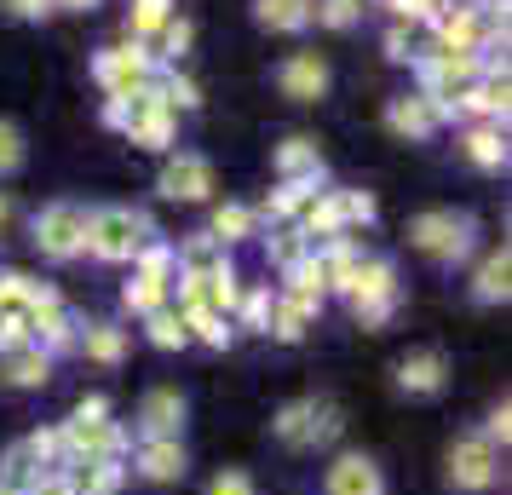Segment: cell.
<instances>
[{
	"mask_svg": "<svg viewBox=\"0 0 512 495\" xmlns=\"http://www.w3.org/2000/svg\"><path fill=\"white\" fill-rule=\"evenodd\" d=\"M58 438H64V467L70 461H121L127 455V432L110 421V403L104 398L81 403L70 421L58 426Z\"/></svg>",
	"mask_w": 512,
	"mask_h": 495,
	"instance_id": "obj_1",
	"label": "cell"
},
{
	"mask_svg": "<svg viewBox=\"0 0 512 495\" xmlns=\"http://www.w3.org/2000/svg\"><path fill=\"white\" fill-rule=\"evenodd\" d=\"M409 242L432 265H455L472 254V213H455V208H426L409 219Z\"/></svg>",
	"mask_w": 512,
	"mask_h": 495,
	"instance_id": "obj_2",
	"label": "cell"
},
{
	"mask_svg": "<svg viewBox=\"0 0 512 495\" xmlns=\"http://www.w3.org/2000/svg\"><path fill=\"white\" fill-rule=\"evenodd\" d=\"M340 409L323 398H294L277 409V421H271V432H277L282 449H317V444H334L340 438Z\"/></svg>",
	"mask_w": 512,
	"mask_h": 495,
	"instance_id": "obj_3",
	"label": "cell"
},
{
	"mask_svg": "<svg viewBox=\"0 0 512 495\" xmlns=\"http://www.w3.org/2000/svg\"><path fill=\"white\" fill-rule=\"evenodd\" d=\"M144 242H150V219L139 208H98L87 213V254L98 260H133Z\"/></svg>",
	"mask_w": 512,
	"mask_h": 495,
	"instance_id": "obj_4",
	"label": "cell"
},
{
	"mask_svg": "<svg viewBox=\"0 0 512 495\" xmlns=\"http://www.w3.org/2000/svg\"><path fill=\"white\" fill-rule=\"evenodd\" d=\"M156 52L144 47V41H127V47H104L93 58V75H98V87L110 98H133L139 87H150L156 81Z\"/></svg>",
	"mask_w": 512,
	"mask_h": 495,
	"instance_id": "obj_5",
	"label": "cell"
},
{
	"mask_svg": "<svg viewBox=\"0 0 512 495\" xmlns=\"http://www.w3.org/2000/svg\"><path fill=\"white\" fill-rule=\"evenodd\" d=\"M346 300H351V317L363 323V329H380L397 306V271L392 260H363L357 265V277L346 283Z\"/></svg>",
	"mask_w": 512,
	"mask_h": 495,
	"instance_id": "obj_6",
	"label": "cell"
},
{
	"mask_svg": "<svg viewBox=\"0 0 512 495\" xmlns=\"http://www.w3.org/2000/svg\"><path fill=\"white\" fill-rule=\"evenodd\" d=\"M127 144H139V150H173V133H179V116L167 110L162 87L150 81V87H139V93L127 98Z\"/></svg>",
	"mask_w": 512,
	"mask_h": 495,
	"instance_id": "obj_7",
	"label": "cell"
},
{
	"mask_svg": "<svg viewBox=\"0 0 512 495\" xmlns=\"http://www.w3.org/2000/svg\"><path fill=\"white\" fill-rule=\"evenodd\" d=\"M35 248L47 254V260H75V254H87V208L81 202H52V208L35 213Z\"/></svg>",
	"mask_w": 512,
	"mask_h": 495,
	"instance_id": "obj_8",
	"label": "cell"
},
{
	"mask_svg": "<svg viewBox=\"0 0 512 495\" xmlns=\"http://www.w3.org/2000/svg\"><path fill=\"white\" fill-rule=\"evenodd\" d=\"M432 29H438V52H478L489 41H507L484 18V6H466V0H443V12L432 18Z\"/></svg>",
	"mask_w": 512,
	"mask_h": 495,
	"instance_id": "obj_9",
	"label": "cell"
},
{
	"mask_svg": "<svg viewBox=\"0 0 512 495\" xmlns=\"http://www.w3.org/2000/svg\"><path fill=\"white\" fill-rule=\"evenodd\" d=\"M495 478H501V449L489 444L484 432H466V438L449 444V484H455V490L478 495V490H489Z\"/></svg>",
	"mask_w": 512,
	"mask_h": 495,
	"instance_id": "obj_10",
	"label": "cell"
},
{
	"mask_svg": "<svg viewBox=\"0 0 512 495\" xmlns=\"http://www.w3.org/2000/svg\"><path fill=\"white\" fill-rule=\"evenodd\" d=\"M443 121H455V98H420V93H403L386 104V127L397 139H432Z\"/></svg>",
	"mask_w": 512,
	"mask_h": 495,
	"instance_id": "obj_11",
	"label": "cell"
},
{
	"mask_svg": "<svg viewBox=\"0 0 512 495\" xmlns=\"http://www.w3.org/2000/svg\"><path fill=\"white\" fill-rule=\"evenodd\" d=\"M24 329H29V346H41V352H75L81 346V323H75L64 300H47V306H29L24 311Z\"/></svg>",
	"mask_w": 512,
	"mask_h": 495,
	"instance_id": "obj_12",
	"label": "cell"
},
{
	"mask_svg": "<svg viewBox=\"0 0 512 495\" xmlns=\"http://www.w3.org/2000/svg\"><path fill=\"white\" fill-rule=\"evenodd\" d=\"M167 202H208L213 190V162L208 156H196V150H179V156H167L162 167V185H156Z\"/></svg>",
	"mask_w": 512,
	"mask_h": 495,
	"instance_id": "obj_13",
	"label": "cell"
},
{
	"mask_svg": "<svg viewBox=\"0 0 512 495\" xmlns=\"http://www.w3.org/2000/svg\"><path fill=\"white\" fill-rule=\"evenodd\" d=\"M179 432H185V392L150 386L139 403V438H179Z\"/></svg>",
	"mask_w": 512,
	"mask_h": 495,
	"instance_id": "obj_14",
	"label": "cell"
},
{
	"mask_svg": "<svg viewBox=\"0 0 512 495\" xmlns=\"http://www.w3.org/2000/svg\"><path fill=\"white\" fill-rule=\"evenodd\" d=\"M328 81H334V75H328L323 52H294V58L277 70V87L294 98V104H317V98L328 93Z\"/></svg>",
	"mask_w": 512,
	"mask_h": 495,
	"instance_id": "obj_15",
	"label": "cell"
},
{
	"mask_svg": "<svg viewBox=\"0 0 512 495\" xmlns=\"http://www.w3.org/2000/svg\"><path fill=\"white\" fill-rule=\"evenodd\" d=\"M139 478H150V484H173V478H185L190 455L179 438H139Z\"/></svg>",
	"mask_w": 512,
	"mask_h": 495,
	"instance_id": "obj_16",
	"label": "cell"
},
{
	"mask_svg": "<svg viewBox=\"0 0 512 495\" xmlns=\"http://www.w3.org/2000/svg\"><path fill=\"white\" fill-rule=\"evenodd\" d=\"M380 467H374L369 455H340L323 478V495H380Z\"/></svg>",
	"mask_w": 512,
	"mask_h": 495,
	"instance_id": "obj_17",
	"label": "cell"
},
{
	"mask_svg": "<svg viewBox=\"0 0 512 495\" xmlns=\"http://www.w3.org/2000/svg\"><path fill=\"white\" fill-rule=\"evenodd\" d=\"M443 380H449V363H443V352H409L403 363H397V386H403L409 398H438Z\"/></svg>",
	"mask_w": 512,
	"mask_h": 495,
	"instance_id": "obj_18",
	"label": "cell"
},
{
	"mask_svg": "<svg viewBox=\"0 0 512 495\" xmlns=\"http://www.w3.org/2000/svg\"><path fill=\"white\" fill-rule=\"evenodd\" d=\"M461 150H466V162H472V167L501 173V167H507V127L478 121V127H466V133H461Z\"/></svg>",
	"mask_w": 512,
	"mask_h": 495,
	"instance_id": "obj_19",
	"label": "cell"
},
{
	"mask_svg": "<svg viewBox=\"0 0 512 495\" xmlns=\"http://www.w3.org/2000/svg\"><path fill=\"white\" fill-rule=\"evenodd\" d=\"M277 179L294 185H323V150L311 139H282L277 144Z\"/></svg>",
	"mask_w": 512,
	"mask_h": 495,
	"instance_id": "obj_20",
	"label": "cell"
},
{
	"mask_svg": "<svg viewBox=\"0 0 512 495\" xmlns=\"http://www.w3.org/2000/svg\"><path fill=\"white\" fill-rule=\"evenodd\" d=\"M507 294H512V254L495 248V254L478 265V277H472V300H478V306H507Z\"/></svg>",
	"mask_w": 512,
	"mask_h": 495,
	"instance_id": "obj_21",
	"label": "cell"
},
{
	"mask_svg": "<svg viewBox=\"0 0 512 495\" xmlns=\"http://www.w3.org/2000/svg\"><path fill=\"white\" fill-rule=\"evenodd\" d=\"M70 490L75 495H116L127 484V467L121 461H70Z\"/></svg>",
	"mask_w": 512,
	"mask_h": 495,
	"instance_id": "obj_22",
	"label": "cell"
},
{
	"mask_svg": "<svg viewBox=\"0 0 512 495\" xmlns=\"http://www.w3.org/2000/svg\"><path fill=\"white\" fill-rule=\"evenodd\" d=\"M0 380H6V386H47L52 380V357L41 352V346H18V352H6L0 357Z\"/></svg>",
	"mask_w": 512,
	"mask_h": 495,
	"instance_id": "obj_23",
	"label": "cell"
},
{
	"mask_svg": "<svg viewBox=\"0 0 512 495\" xmlns=\"http://www.w3.org/2000/svg\"><path fill=\"white\" fill-rule=\"evenodd\" d=\"M311 323H317V306H305V300H294V294H277V300H271V323H265V334H277L282 346H294V340H305Z\"/></svg>",
	"mask_w": 512,
	"mask_h": 495,
	"instance_id": "obj_24",
	"label": "cell"
},
{
	"mask_svg": "<svg viewBox=\"0 0 512 495\" xmlns=\"http://www.w3.org/2000/svg\"><path fill=\"white\" fill-rule=\"evenodd\" d=\"M288 288L282 294H294V300H305V306H317L323 311V300H328V277H323V265H317V254H305V260H294L288 271Z\"/></svg>",
	"mask_w": 512,
	"mask_h": 495,
	"instance_id": "obj_25",
	"label": "cell"
},
{
	"mask_svg": "<svg viewBox=\"0 0 512 495\" xmlns=\"http://www.w3.org/2000/svg\"><path fill=\"white\" fill-rule=\"evenodd\" d=\"M75 352H87L93 363L116 369L121 357H127V329H116V323H93V329L81 334V346H75Z\"/></svg>",
	"mask_w": 512,
	"mask_h": 495,
	"instance_id": "obj_26",
	"label": "cell"
},
{
	"mask_svg": "<svg viewBox=\"0 0 512 495\" xmlns=\"http://www.w3.org/2000/svg\"><path fill=\"white\" fill-rule=\"evenodd\" d=\"M173 254H179V271H196V277H202V271H219V265H231V260H225V242H219V236H208V231L185 236Z\"/></svg>",
	"mask_w": 512,
	"mask_h": 495,
	"instance_id": "obj_27",
	"label": "cell"
},
{
	"mask_svg": "<svg viewBox=\"0 0 512 495\" xmlns=\"http://www.w3.org/2000/svg\"><path fill=\"white\" fill-rule=\"evenodd\" d=\"M254 18L265 29H282V35H294V29L311 24V0H254Z\"/></svg>",
	"mask_w": 512,
	"mask_h": 495,
	"instance_id": "obj_28",
	"label": "cell"
},
{
	"mask_svg": "<svg viewBox=\"0 0 512 495\" xmlns=\"http://www.w3.org/2000/svg\"><path fill=\"white\" fill-rule=\"evenodd\" d=\"M133 271H139V277H150V283L173 288V277H179V254H173V242H156V236H150L139 254H133Z\"/></svg>",
	"mask_w": 512,
	"mask_h": 495,
	"instance_id": "obj_29",
	"label": "cell"
},
{
	"mask_svg": "<svg viewBox=\"0 0 512 495\" xmlns=\"http://www.w3.org/2000/svg\"><path fill=\"white\" fill-rule=\"evenodd\" d=\"M41 472H52V467H41V455H35V449H29V438H24L18 449H6V461H0V484H6V490H18V495H24L29 484L41 478Z\"/></svg>",
	"mask_w": 512,
	"mask_h": 495,
	"instance_id": "obj_30",
	"label": "cell"
},
{
	"mask_svg": "<svg viewBox=\"0 0 512 495\" xmlns=\"http://www.w3.org/2000/svg\"><path fill=\"white\" fill-rule=\"evenodd\" d=\"M144 334H150V346H156V352H185V346H190L185 317H179L173 306L150 311V317H144Z\"/></svg>",
	"mask_w": 512,
	"mask_h": 495,
	"instance_id": "obj_31",
	"label": "cell"
},
{
	"mask_svg": "<svg viewBox=\"0 0 512 495\" xmlns=\"http://www.w3.org/2000/svg\"><path fill=\"white\" fill-rule=\"evenodd\" d=\"M179 317H185L190 340H202V346H213V352H225V346L236 340L231 317H219V311H179Z\"/></svg>",
	"mask_w": 512,
	"mask_h": 495,
	"instance_id": "obj_32",
	"label": "cell"
},
{
	"mask_svg": "<svg viewBox=\"0 0 512 495\" xmlns=\"http://www.w3.org/2000/svg\"><path fill=\"white\" fill-rule=\"evenodd\" d=\"M254 225H259V213H254V208H242V202H225V208L213 213V231H208V236H219V242L231 248V242H248V236H254Z\"/></svg>",
	"mask_w": 512,
	"mask_h": 495,
	"instance_id": "obj_33",
	"label": "cell"
},
{
	"mask_svg": "<svg viewBox=\"0 0 512 495\" xmlns=\"http://www.w3.org/2000/svg\"><path fill=\"white\" fill-rule=\"evenodd\" d=\"M121 306L133 311V317H150V311L167 306V283H150V277H127V288H121Z\"/></svg>",
	"mask_w": 512,
	"mask_h": 495,
	"instance_id": "obj_34",
	"label": "cell"
},
{
	"mask_svg": "<svg viewBox=\"0 0 512 495\" xmlns=\"http://www.w3.org/2000/svg\"><path fill=\"white\" fill-rule=\"evenodd\" d=\"M167 18H173V0H133V12H127V35H133V41H150Z\"/></svg>",
	"mask_w": 512,
	"mask_h": 495,
	"instance_id": "obj_35",
	"label": "cell"
},
{
	"mask_svg": "<svg viewBox=\"0 0 512 495\" xmlns=\"http://www.w3.org/2000/svg\"><path fill=\"white\" fill-rule=\"evenodd\" d=\"M317 196V185H294V179H277V190L265 196V213L271 219H294V213H305V202Z\"/></svg>",
	"mask_w": 512,
	"mask_h": 495,
	"instance_id": "obj_36",
	"label": "cell"
},
{
	"mask_svg": "<svg viewBox=\"0 0 512 495\" xmlns=\"http://www.w3.org/2000/svg\"><path fill=\"white\" fill-rule=\"evenodd\" d=\"M156 87H162V98H167V110H173V116L202 104V87H196L190 75H179V70H156Z\"/></svg>",
	"mask_w": 512,
	"mask_h": 495,
	"instance_id": "obj_37",
	"label": "cell"
},
{
	"mask_svg": "<svg viewBox=\"0 0 512 495\" xmlns=\"http://www.w3.org/2000/svg\"><path fill=\"white\" fill-rule=\"evenodd\" d=\"M156 41H162V52H156V58L179 64V58L190 52V41H196V24H190V18H167V24L156 29Z\"/></svg>",
	"mask_w": 512,
	"mask_h": 495,
	"instance_id": "obj_38",
	"label": "cell"
},
{
	"mask_svg": "<svg viewBox=\"0 0 512 495\" xmlns=\"http://www.w3.org/2000/svg\"><path fill=\"white\" fill-rule=\"evenodd\" d=\"M357 18H363V0H311V24L351 29Z\"/></svg>",
	"mask_w": 512,
	"mask_h": 495,
	"instance_id": "obj_39",
	"label": "cell"
},
{
	"mask_svg": "<svg viewBox=\"0 0 512 495\" xmlns=\"http://www.w3.org/2000/svg\"><path fill=\"white\" fill-rule=\"evenodd\" d=\"M334 208H340V225H374V196L369 190H334Z\"/></svg>",
	"mask_w": 512,
	"mask_h": 495,
	"instance_id": "obj_40",
	"label": "cell"
},
{
	"mask_svg": "<svg viewBox=\"0 0 512 495\" xmlns=\"http://www.w3.org/2000/svg\"><path fill=\"white\" fill-rule=\"evenodd\" d=\"M236 317H242V329H259V334H265V323H271V288H242Z\"/></svg>",
	"mask_w": 512,
	"mask_h": 495,
	"instance_id": "obj_41",
	"label": "cell"
},
{
	"mask_svg": "<svg viewBox=\"0 0 512 495\" xmlns=\"http://www.w3.org/2000/svg\"><path fill=\"white\" fill-rule=\"evenodd\" d=\"M305 254H311V248H305V236L294 231V225H282V231L271 236V260H277L282 271H288V265H294V260H305Z\"/></svg>",
	"mask_w": 512,
	"mask_h": 495,
	"instance_id": "obj_42",
	"label": "cell"
},
{
	"mask_svg": "<svg viewBox=\"0 0 512 495\" xmlns=\"http://www.w3.org/2000/svg\"><path fill=\"white\" fill-rule=\"evenodd\" d=\"M18 167H24V133L12 121H0V179L18 173Z\"/></svg>",
	"mask_w": 512,
	"mask_h": 495,
	"instance_id": "obj_43",
	"label": "cell"
},
{
	"mask_svg": "<svg viewBox=\"0 0 512 495\" xmlns=\"http://www.w3.org/2000/svg\"><path fill=\"white\" fill-rule=\"evenodd\" d=\"M208 495H259V490H254V478H248V472L225 467V472H213V478H208Z\"/></svg>",
	"mask_w": 512,
	"mask_h": 495,
	"instance_id": "obj_44",
	"label": "cell"
},
{
	"mask_svg": "<svg viewBox=\"0 0 512 495\" xmlns=\"http://www.w3.org/2000/svg\"><path fill=\"white\" fill-rule=\"evenodd\" d=\"M0 12H6V18H24V24H41L58 6H52V0H0Z\"/></svg>",
	"mask_w": 512,
	"mask_h": 495,
	"instance_id": "obj_45",
	"label": "cell"
},
{
	"mask_svg": "<svg viewBox=\"0 0 512 495\" xmlns=\"http://www.w3.org/2000/svg\"><path fill=\"white\" fill-rule=\"evenodd\" d=\"M386 6H392L397 18H415V24H432L443 12V0H386Z\"/></svg>",
	"mask_w": 512,
	"mask_h": 495,
	"instance_id": "obj_46",
	"label": "cell"
},
{
	"mask_svg": "<svg viewBox=\"0 0 512 495\" xmlns=\"http://www.w3.org/2000/svg\"><path fill=\"white\" fill-rule=\"evenodd\" d=\"M29 346V329H24V311H12V317H0V357Z\"/></svg>",
	"mask_w": 512,
	"mask_h": 495,
	"instance_id": "obj_47",
	"label": "cell"
},
{
	"mask_svg": "<svg viewBox=\"0 0 512 495\" xmlns=\"http://www.w3.org/2000/svg\"><path fill=\"white\" fill-rule=\"evenodd\" d=\"M24 495H75V490H70V472H64V467L41 472V478H35V484H29Z\"/></svg>",
	"mask_w": 512,
	"mask_h": 495,
	"instance_id": "obj_48",
	"label": "cell"
},
{
	"mask_svg": "<svg viewBox=\"0 0 512 495\" xmlns=\"http://www.w3.org/2000/svg\"><path fill=\"white\" fill-rule=\"evenodd\" d=\"M484 438H489L495 449H501V444L512 438V409H507V403H501V409H489V421H484Z\"/></svg>",
	"mask_w": 512,
	"mask_h": 495,
	"instance_id": "obj_49",
	"label": "cell"
},
{
	"mask_svg": "<svg viewBox=\"0 0 512 495\" xmlns=\"http://www.w3.org/2000/svg\"><path fill=\"white\" fill-rule=\"evenodd\" d=\"M386 58H397V64H409V58H415V47H409V29H403V24L386 29Z\"/></svg>",
	"mask_w": 512,
	"mask_h": 495,
	"instance_id": "obj_50",
	"label": "cell"
},
{
	"mask_svg": "<svg viewBox=\"0 0 512 495\" xmlns=\"http://www.w3.org/2000/svg\"><path fill=\"white\" fill-rule=\"evenodd\" d=\"M104 127H127V98H110L104 104Z\"/></svg>",
	"mask_w": 512,
	"mask_h": 495,
	"instance_id": "obj_51",
	"label": "cell"
},
{
	"mask_svg": "<svg viewBox=\"0 0 512 495\" xmlns=\"http://www.w3.org/2000/svg\"><path fill=\"white\" fill-rule=\"evenodd\" d=\"M52 6H64V12H93V6H104V0H52Z\"/></svg>",
	"mask_w": 512,
	"mask_h": 495,
	"instance_id": "obj_52",
	"label": "cell"
},
{
	"mask_svg": "<svg viewBox=\"0 0 512 495\" xmlns=\"http://www.w3.org/2000/svg\"><path fill=\"white\" fill-rule=\"evenodd\" d=\"M6 219H12V196H6V190H0V225H6Z\"/></svg>",
	"mask_w": 512,
	"mask_h": 495,
	"instance_id": "obj_53",
	"label": "cell"
},
{
	"mask_svg": "<svg viewBox=\"0 0 512 495\" xmlns=\"http://www.w3.org/2000/svg\"><path fill=\"white\" fill-rule=\"evenodd\" d=\"M0 495H18V490H6V484H0Z\"/></svg>",
	"mask_w": 512,
	"mask_h": 495,
	"instance_id": "obj_54",
	"label": "cell"
}]
</instances>
